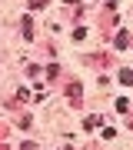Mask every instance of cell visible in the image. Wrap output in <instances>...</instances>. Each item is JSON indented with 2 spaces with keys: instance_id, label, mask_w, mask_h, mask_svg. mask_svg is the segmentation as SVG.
I'll list each match as a JSON object with an SVG mask.
<instances>
[{
  "instance_id": "1",
  "label": "cell",
  "mask_w": 133,
  "mask_h": 150,
  "mask_svg": "<svg viewBox=\"0 0 133 150\" xmlns=\"http://www.w3.org/2000/svg\"><path fill=\"white\" fill-rule=\"evenodd\" d=\"M20 23H23V37H27V40H30V37H33V20H30V17H23V20H20Z\"/></svg>"
},
{
  "instance_id": "2",
  "label": "cell",
  "mask_w": 133,
  "mask_h": 150,
  "mask_svg": "<svg viewBox=\"0 0 133 150\" xmlns=\"http://www.w3.org/2000/svg\"><path fill=\"white\" fill-rule=\"evenodd\" d=\"M67 93L73 97V100H80V83H70V87H67Z\"/></svg>"
},
{
  "instance_id": "3",
  "label": "cell",
  "mask_w": 133,
  "mask_h": 150,
  "mask_svg": "<svg viewBox=\"0 0 133 150\" xmlns=\"http://www.w3.org/2000/svg\"><path fill=\"white\" fill-rule=\"evenodd\" d=\"M120 80L123 83H133V70H120Z\"/></svg>"
},
{
  "instance_id": "4",
  "label": "cell",
  "mask_w": 133,
  "mask_h": 150,
  "mask_svg": "<svg viewBox=\"0 0 133 150\" xmlns=\"http://www.w3.org/2000/svg\"><path fill=\"white\" fill-rule=\"evenodd\" d=\"M43 4H47V0H30V7H43Z\"/></svg>"
},
{
  "instance_id": "5",
  "label": "cell",
  "mask_w": 133,
  "mask_h": 150,
  "mask_svg": "<svg viewBox=\"0 0 133 150\" xmlns=\"http://www.w3.org/2000/svg\"><path fill=\"white\" fill-rule=\"evenodd\" d=\"M20 150H37V144H23V147H20Z\"/></svg>"
}]
</instances>
